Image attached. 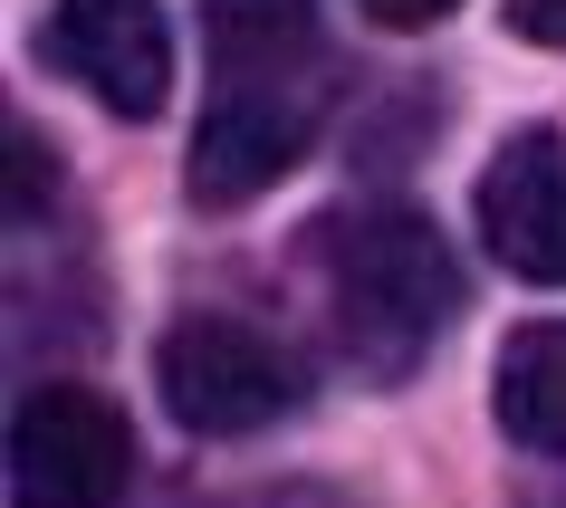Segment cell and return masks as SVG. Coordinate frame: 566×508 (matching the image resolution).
<instances>
[{
	"label": "cell",
	"mask_w": 566,
	"mask_h": 508,
	"mask_svg": "<svg viewBox=\"0 0 566 508\" xmlns=\"http://www.w3.org/2000/svg\"><path fill=\"white\" fill-rule=\"evenodd\" d=\"M307 260H317V288H327V327L346 346L356 374L394 384L413 374L442 327L461 317V260L451 240L422 221L413 202H346L307 231Z\"/></svg>",
	"instance_id": "cell-1"
},
{
	"label": "cell",
	"mask_w": 566,
	"mask_h": 508,
	"mask_svg": "<svg viewBox=\"0 0 566 508\" xmlns=\"http://www.w3.org/2000/svg\"><path fill=\"white\" fill-rule=\"evenodd\" d=\"M154 384H164V413L202 442H240V432H269L307 403V364L279 346L250 317H174L164 346H154Z\"/></svg>",
	"instance_id": "cell-2"
},
{
	"label": "cell",
	"mask_w": 566,
	"mask_h": 508,
	"mask_svg": "<svg viewBox=\"0 0 566 508\" xmlns=\"http://www.w3.org/2000/svg\"><path fill=\"white\" fill-rule=\"evenodd\" d=\"M135 489V432L106 393L49 384L10 422V499L20 508H125Z\"/></svg>",
	"instance_id": "cell-3"
},
{
	"label": "cell",
	"mask_w": 566,
	"mask_h": 508,
	"mask_svg": "<svg viewBox=\"0 0 566 508\" xmlns=\"http://www.w3.org/2000/svg\"><path fill=\"white\" fill-rule=\"evenodd\" d=\"M327 125V87H211L202 125H192V202L240 211L289 173Z\"/></svg>",
	"instance_id": "cell-4"
},
{
	"label": "cell",
	"mask_w": 566,
	"mask_h": 508,
	"mask_svg": "<svg viewBox=\"0 0 566 508\" xmlns=\"http://www.w3.org/2000/svg\"><path fill=\"white\" fill-rule=\"evenodd\" d=\"M39 59L125 125L164 116V87H174V30L154 0H59L39 20Z\"/></svg>",
	"instance_id": "cell-5"
},
{
	"label": "cell",
	"mask_w": 566,
	"mask_h": 508,
	"mask_svg": "<svg viewBox=\"0 0 566 508\" xmlns=\"http://www.w3.org/2000/svg\"><path fill=\"white\" fill-rule=\"evenodd\" d=\"M480 240L509 278L528 288H566V135L528 125L490 154L480 173Z\"/></svg>",
	"instance_id": "cell-6"
},
{
	"label": "cell",
	"mask_w": 566,
	"mask_h": 508,
	"mask_svg": "<svg viewBox=\"0 0 566 508\" xmlns=\"http://www.w3.org/2000/svg\"><path fill=\"white\" fill-rule=\"evenodd\" d=\"M211 87H327L317 0H202Z\"/></svg>",
	"instance_id": "cell-7"
},
{
	"label": "cell",
	"mask_w": 566,
	"mask_h": 508,
	"mask_svg": "<svg viewBox=\"0 0 566 508\" xmlns=\"http://www.w3.org/2000/svg\"><path fill=\"white\" fill-rule=\"evenodd\" d=\"M490 403H500V432L537 461H566V317L547 327H518L500 346V374H490Z\"/></svg>",
	"instance_id": "cell-8"
},
{
	"label": "cell",
	"mask_w": 566,
	"mask_h": 508,
	"mask_svg": "<svg viewBox=\"0 0 566 508\" xmlns=\"http://www.w3.org/2000/svg\"><path fill=\"white\" fill-rule=\"evenodd\" d=\"M509 30L537 49H566V0H509Z\"/></svg>",
	"instance_id": "cell-9"
},
{
	"label": "cell",
	"mask_w": 566,
	"mask_h": 508,
	"mask_svg": "<svg viewBox=\"0 0 566 508\" xmlns=\"http://www.w3.org/2000/svg\"><path fill=\"white\" fill-rule=\"evenodd\" d=\"M365 10H375L385 30H432V20H451L461 0H365Z\"/></svg>",
	"instance_id": "cell-10"
},
{
	"label": "cell",
	"mask_w": 566,
	"mask_h": 508,
	"mask_svg": "<svg viewBox=\"0 0 566 508\" xmlns=\"http://www.w3.org/2000/svg\"><path fill=\"white\" fill-rule=\"evenodd\" d=\"M528 508H566V489H547V499H528Z\"/></svg>",
	"instance_id": "cell-11"
}]
</instances>
